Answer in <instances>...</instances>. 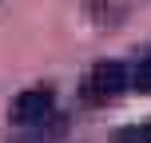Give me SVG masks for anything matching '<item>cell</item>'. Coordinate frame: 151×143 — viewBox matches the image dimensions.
I'll return each instance as SVG.
<instances>
[{"label":"cell","mask_w":151,"mask_h":143,"mask_svg":"<svg viewBox=\"0 0 151 143\" xmlns=\"http://www.w3.org/2000/svg\"><path fill=\"white\" fill-rule=\"evenodd\" d=\"M123 88H127V72H123V64L99 60L96 68L83 75V91H80V96H83V103L104 107V103H111V99H119Z\"/></svg>","instance_id":"obj_1"},{"label":"cell","mask_w":151,"mask_h":143,"mask_svg":"<svg viewBox=\"0 0 151 143\" xmlns=\"http://www.w3.org/2000/svg\"><path fill=\"white\" fill-rule=\"evenodd\" d=\"M52 107H56V91L48 88V83H36V88L20 91V96L12 99L8 115H12V123H20V127H36V123L52 119Z\"/></svg>","instance_id":"obj_2"},{"label":"cell","mask_w":151,"mask_h":143,"mask_svg":"<svg viewBox=\"0 0 151 143\" xmlns=\"http://www.w3.org/2000/svg\"><path fill=\"white\" fill-rule=\"evenodd\" d=\"M115 143H151V119L131 123V127H119L115 131Z\"/></svg>","instance_id":"obj_3"},{"label":"cell","mask_w":151,"mask_h":143,"mask_svg":"<svg viewBox=\"0 0 151 143\" xmlns=\"http://www.w3.org/2000/svg\"><path fill=\"white\" fill-rule=\"evenodd\" d=\"M131 88L139 91V96H151V56L135 64V72H131Z\"/></svg>","instance_id":"obj_4"}]
</instances>
